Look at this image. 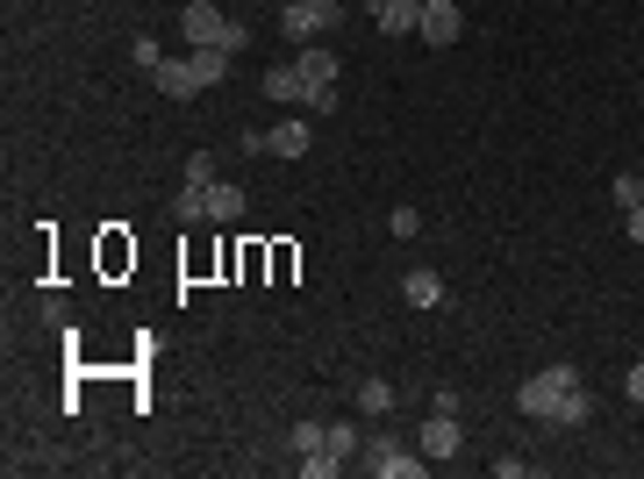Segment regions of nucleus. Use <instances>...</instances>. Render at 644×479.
Instances as JSON below:
<instances>
[{"mask_svg":"<svg viewBox=\"0 0 644 479\" xmlns=\"http://www.w3.org/2000/svg\"><path fill=\"white\" fill-rule=\"evenodd\" d=\"M516 408L537 415V423H552V429H580L594 401L580 394V373H573V365H544V373H530V379H523Z\"/></svg>","mask_w":644,"mask_h":479,"instance_id":"1","label":"nucleus"},{"mask_svg":"<svg viewBox=\"0 0 644 479\" xmlns=\"http://www.w3.org/2000/svg\"><path fill=\"white\" fill-rule=\"evenodd\" d=\"M222 72H230V51H194V58H165L151 79H158V93H172V101H194V93L222 86Z\"/></svg>","mask_w":644,"mask_h":479,"instance_id":"2","label":"nucleus"},{"mask_svg":"<svg viewBox=\"0 0 644 479\" xmlns=\"http://www.w3.org/2000/svg\"><path fill=\"white\" fill-rule=\"evenodd\" d=\"M179 29H187L194 51H230V58H237L244 43H251V29H244V22H230L215 0H187V8H179Z\"/></svg>","mask_w":644,"mask_h":479,"instance_id":"3","label":"nucleus"},{"mask_svg":"<svg viewBox=\"0 0 644 479\" xmlns=\"http://www.w3.org/2000/svg\"><path fill=\"white\" fill-rule=\"evenodd\" d=\"M344 22L337 0H287V15H280V29H287V43H315V36H330Z\"/></svg>","mask_w":644,"mask_h":479,"instance_id":"4","label":"nucleus"},{"mask_svg":"<svg viewBox=\"0 0 644 479\" xmlns=\"http://www.w3.org/2000/svg\"><path fill=\"white\" fill-rule=\"evenodd\" d=\"M358 465H366L373 479H423L430 458H416V451L394 444V437H380V444H366V458H358Z\"/></svg>","mask_w":644,"mask_h":479,"instance_id":"5","label":"nucleus"},{"mask_svg":"<svg viewBox=\"0 0 644 479\" xmlns=\"http://www.w3.org/2000/svg\"><path fill=\"white\" fill-rule=\"evenodd\" d=\"M458 29H466V15H458V0H423V15H416V36L423 43H458Z\"/></svg>","mask_w":644,"mask_h":479,"instance_id":"6","label":"nucleus"},{"mask_svg":"<svg viewBox=\"0 0 644 479\" xmlns=\"http://www.w3.org/2000/svg\"><path fill=\"white\" fill-rule=\"evenodd\" d=\"M308 143H315V122H308V115H294V122H272V129H265V151H272V157H301Z\"/></svg>","mask_w":644,"mask_h":479,"instance_id":"7","label":"nucleus"},{"mask_svg":"<svg viewBox=\"0 0 644 479\" xmlns=\"http://www.w3.org/2000/svg\"><path fill=\"white\" fill-rule=\"evenodd\" d=\"M416 451H423V458H451V451H458V415L430 408V423H423V437H416Z\"/></svg>","mask_w":644,"mask_h":479,"instance_id":"8","label":"nucleus"},{"mask_svg":"<svg viewBox=\"0 0 644 479\" xmlns=\"http://www.w3.org/2000/svg\"><path fill=\"white\" fill-rule=\"evenodd\" d=\"M265 101H294V108H308V79H301V65H272V72H265Z\"/></svg>","mask_w":644,"mask_h":479,"instance_id":"9","label":"nucleus"},{"mask_svg":"<svg viewBox=\"0 0 644 479\" xmlns=\"http://www.w3.org/2000/svg\"><path fill=\"white\" fill-rule=\"evenodd\" d=\"M366 8H373V22H380L387 36H408V29H416V15H423L416 0H366Z\"/></svg>","mask_w":644,"mask_h":479,"instance_id":"10","label":"nucleus"},{"mask_svg":"<svg viewBox=\"0 0 644 479\" xmlns=\"http://www.w3.org/2000/svg\"><path fill=\"white\" fill-rule=\"evenodd\" d=\"M401 301H408V308H437V301H444V279H437V273H423V265H416V273L401 279Z\"/></svg>","mask_w":644,"mask_h":479,"instance_id":"11","label":"nucleus"},{"mask_svg":"<svg viewBox=\"0 0 644 479\" xmlns=\"http://www.w3.org/2000/svg\"><path fill=\"white\" fill-rule=\"evenodd\" d=\"M244 215V187H222V179H208V223H237Z\"/></svg>","mask_w":644,"mask_h":479,"instance_id":"12","label":"nucleus"},{"mask_svg":"<svg viewBox=\"0 0 644 479\" xmlns=\"http://www.w3.org/2000/svg\"><path fill=\"white\" fill-rule=\"evenodd\" d=\"M322 451H330V458H358V429L351 423H322Z\"/></svg>","mask_w":644,"mask_h":479,"instance_id":"13","label":"nucleus"},{"mask_svg":"<svg viewBox=\"0 0 644 479\" xmlns=\"http://www.w3.org/2000/svg\"><path fill=\"white\" fill-rule=\"evenodd\" d=\"M358 408H366V415H387L394 408V387H387V379H366V387H358Z\"/></svg>","mask_w":644,"mask_h":479,"instance_id":"14","label":"nucleus"},{"mask_svg":"<svg viewBox=\"0 0 644 479\" xmlns=\"http://www.w3.org/2000/svg\"><path fill=\"white\" fill-rule=\"evenodd\" d=\"M301 472H308V479H330V472H344V465L330 458V451H308V458H301Z\"/></svg>","mask_w":644,"mask_h":479,"instance_id":"15","label":"nucleus"},{"mask_svg":"<svg viewBox=\"0 0 644 479\" xmlns=\"http://www.w3.org/2000/svg\"><path fill=\"white\" fill-rule=\"evenodd\" d=\"M294 451H301V458H308V451H322V423H294Z\"/></svg>","mask_w":644,"mask_h":479,"instance_id":"16","label":"nucleus"},{"mask_svg":"<svg viewBox=\"0 0 644 479\" xmlns=\"http://www.w3.org/2000/svg\"><path fill=\"white\" fill-rule=\"evenodd\" d=\"M637 201H644V187L630 179V172H616V207H637Z\"/></svg>","mask_w":644,"mask_h":479,"instance_id":"17","label":"nucleus"},{"mask_svg":"<svg viewBox=\"0 0 644 479\" xmlns=\"http://www.w3.org/2000/svg\"><path fill=\"white\" fill-rule=\"evenodd\" d=\"M387 229H394V237H416V229H423V215H416V207H394Z\"/></svg>","mask_w":644,"mask_h":479,"instance_id":"18","label":"nucleus"},{"mask_svg":"<svg viewBox=\"0 0 644 479\" xmlns=\"http://www.w3.org/2000/svg\"><path fill=\"white\" fill-rule=\"evenodd\" d=\"M623 237H630V243H644V201H637V207H623Z\"/></svg>","mask_w":644,"mask_h":479,"instance_id":"19","label":"nucleus"},{"mask_svg":"<svg viewBox=\"0 0 644 479\" xmlns=\"http://www.w3.org/2000/svg\"><path fill=\"white\" fill-rule=\"evenodd\" d=\"M623 394H630V401H637V408H644V365H630V379H623Z\"/></svg>","mask_w":644,"mask_h":479,"instance_id":"20","label":"nucleus"},{"mask_svg":"<svg viewBox=\"0 0 644 479\" xmlns=\"http://www.w3.org/2000/svg\"><path fill=\"white\" fill-rule=\"evenodd\" d=\"M416 8H423V0H416Z\"/></svg>","mask_w":644,"mask_h":479,"instance_id":"21","label":"nucleus"}]
</instances>
